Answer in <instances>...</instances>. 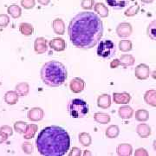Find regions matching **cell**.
<instances>
[{
	"instance_id": "6da1fadb",
	"label": "cell",
	"mask_w": 156,
	"mask_h": 156,
	"mask_svg": "<svg viewBox=\"0 0 156 156\" xmlns=\"http://www.w3.org/2000/svg\"><path fill=\"white\" fill-rule=\"evenodd\" d=\"M68 34L74 46L89 50L98 44L103 35V23L94 12L83 11L70 20Z\"/></svg>"
},
{
	"instance_id": "7a4b0ae2",
	"label": "cell",
	"mask_w": 156,
	"mask_h": 156,
	"mask_svg": "<svg viewBox=\"0 0 156 156\" xmlns=\"http://www.w3.org/2000/svg\"><path fill=\"white\" fill-rule=\"evenodd\" d=\"M36 145L42 155L62 156L69 149L70 138L65 129L57 126H50L39 133Z\"/></svg>"
},
{
	"instance_id": "3957f363",
	"label": "cell",
	"mask_w": 156,
	"mask_h": 156,
	"mask_svg": "<svg viewBox=\"0 0 156 156\" xmlns=\"http://www.w3.org/2000/svg\"><path fill=\"white\" fill-rule=\"evenodd\" d=\"M40 76L46 85L50 87H59L64 83L67 79V69L60 62H47L41 68Z\"/></svg>"
},
{
	"instance_id": "277c9868",
	"label": "cell",
	"mask_w": 156,
	"mask_h": 156,
	"mask_svg": "<svg viewBox=\"0 0 156 156\" xmlns=\"http://www.w3.org/2000/svg\"><path fill=\"white\" fill-rule=\"evenodd\" d=\"M67 109L69 115L73 118H83L89 111L88 103L82 99H72L69 102Z\"/></svg>"
},
{
	"instance_id": "5b68a950",
	"label": "cell",
	"mask_w": 156,
	"mask_h": 156,
	"mask_svg": "<svg viewBox=\"0 0 156 156\" xmlns=\"http://www.w3.org/2000/svg\"><path fill=\"white\" fill-rule=\"evenodd\" d=\"M116 52V47L111 40H103L98 44L97 47V56L103 59H109Z\"/></svg>"
},
{
	"instance_id": "8992f818",
	"label": "cell",
	"mask_w": 156,
	"mask_h": 156,
	"mask_svg": "<svg viewBox=\"0 0 156 156\" xmlns=\"http://www.w3.org/2000/svg\"><path fill=\"white\" fill-rule=\"evenodd\" d=\"M134 75L139 80H147L150 76V69L145 63H140L135 68Z\"/></svg>"
},
{
	"instance_id": "52a82bcc",
	"label": "cell",
	"mask_w": 156,
	"mask_h": 156,
	"mask_svg": "<svg viewBox=\"0 0 156 156\" xmlns=\"http://www.w3.org/2000/svg\"><path fill=\"white\" fill-rule=\"evenodd\" d=\"M115 30H116L118 37L125 38L131 36V34L133 32V27L128 23H121L118 24Z\"/></svg>"
},
{
	"instance_id": "ba28073f",
	"label": "cell",
	"mask_w": 156,
	"mask_h": 156,
	"mask_svg": "<svg viewBox=\"0 0 156 156\" xmlns=\"http://www.w3.org/2000/svg\"><path fill=\"white\" fill-rule=\"evenodd\" d=\"M44 115V112L41 108H38V107L30 108L27 114L28 119L31 122H40L43 120Z\"/></svg>"
},
{
	"instance_id": "9c48e42d",
	"label": "cell",
	"mask_w": 156,
	"mask_h": 156,
	"mask_svg": "<svg viewBox=\"0 0 156 156\" xmlns=\"http://www.w3.org/2000/svg\"><path fill=\"white\" fill-rule=\"evenodd\" d=\"M34 50L37 54H44L48 50V41L44 37H37L34 42Z\"/></svg>"
},
{
	"instance_id": "30bf717a",
	"label": "cell",
	"mask_w": 156,
	"mask_h": 156,
	"mask_svg": "<svg viewBox=\"0 0 156 156\" xmlns=\"http://www.w3.org/2000/svg\"><path fill=\"white\" fill-rule=\"evenodd\" d=\"M84 88H85V82L80 77L73 78L69 83V89L75 94H79L83 92Z\"/></svg>"
},
{
	"instance_id": "8fae6325",
	"label": "cell",
	"mask_w": 156,
	"mask_h": 156,
	"mask_svg": "<svg viewBox=\"0 0 156 156\" xmlns=\"http://www.w3.org/2000/svg\"><path fill=\"white\" fill-rule=\"evenodd\" d=\"M49 46L50 49L54 50L57 52H61L66 49V42L64 39L61 37H56V38L50 40L49 43Z\"/></svg>"
},
{
	"instance_id": "7c38bea8",
	"label": "cell",
	"mask_w": 156,
	"mask_h": 156,
	"mask_svg": "<svg viewBox=\"0 0 156 156\" xmlns=\"http://www.w3.org/2000/svg\"><path fill=\"white\" fill-rule=\"evenodd\" d=\"M113 100L116 104H128L131 101V95L128 93H114L113 94Z\"/></svg>"
},
{
	"instance_id": "4fadbf2b",
	"label": "cell",
	"mask_w": 156,
	"mask_h": 156,
	"mask_svg": "<svg viewBox=\"0 0 156 156\" xmlns=\"http://www.w3.org/2000/svg\"><path fill=\"white\" fill-rule=\"evenodd\" d=\"M52 28L54 32L57 35H63L65 33V23L61 18H56L53 20Z\"/></svg>"
},
{
	"instance_id": "5bb4252c",
	"label": "cell",
	"mask_w": 156,
	"mask_h": 156,
	"mask_svg": "<svg viewBox=\"0 0 156 156\" xmlns=\"http://www.w3.org/2000/svg\"><path fill=\"white\" fill-rule=\"evenodd\" d=\"M97 106L101 108H108L111 106V96L108 94H102L97 98Z\"/></svg>"
},
{
	"instance_id": "9a60e30c",
	"label": "cell",
	"mask_w": 156,
	"mask_h": 156,
	"mask_svg": "<svg viewBox=\"0 0 156 156\" xmlns=\"http://www.w3.org/2000/svg\"><path fill=\"white\" fill-rule=\"evenodd\" d=\"M116 152L118 155L128 156L133 154V147L130 144L128 143H122L117 147Z\"/></svg>"
},
{
	"instance_id": "2e32d148",
	"label": "cell",
	"mask_w": 156,
	"mask_h": 156,
	"mask_svg": "<svg viewBox=\"0 0 156 156\" xmlns=\"http://www.w3.org/2000/svg\"><path fill=\"white\" fill-rule=\"evenodd\" d=\"M18 98H19V95L17 94L16 90L6 92L4 97L5 103H7L8 105H15L18 101Z\"/></svg>"
},
{
	"instance_id": "e0dca14e",
	"label": "cell",
	"mask_w": 156,
	"mask_h": 156,
	"mask_svg": "<svg viewBox=\"0 0 156 156\" xmlns=\"http://www.w3.org/2000/svg\"><path fill=\"white\" fill-rule=\"evenodd\" d=\"M118 114L119 116L122 119L127 120V119H130L134 115V109L129 106H122L118 110Z\"/></svg>"
},
{
	"instance_id": "ac0fdd59",
	"label": "cell",
	"mask_w": 156,
	"mask_h": 156,
	"mask_svg": "<svg viewBox=\"0 0 156 156\" xmlns=\"http://www.w3.org/2000/svg\"><path fill=\"white\" fill-rule=\"evenodd\" d=\"M136 132L141 138H147L151 134V128L146 123H140L136 128Z\"/></svg>"
},
{
	"instance_id": "d6986e66",
	"label": "cell",
	"mask_w": 156,
	"mask_h": 156,
	"mask_svg": "<svg viewBox=\"0 0 156 156\" xmlns=\"http://www.w3.org/2000/svg\"><path fill=\"white\" fill-rule=\"evenodd\" d=\"M144 101L147 105L156 108V90H147L144 95Z\"/></svg>"
},
{
	"instance_id": "ffe728a7",
	"label": "cell",
	"mask_w": 156,
	"mask_h": 156,
	"mask_svg": "<svg viewBox=\"0 0 156 156\" xmlns=\"http://www.w3.org/2000/svg\"><path fill=\"white\" fill-rule=\"evenodd\" d=\"M129 0H106L108 5L115 10H121L124 7H126L128 4Z\"/></svg>"
},
{
	"instance_id": "44dd1931",
	"label": "cell",
	"mask_w": 156,
	"mask_h": 156,
	"mask_svg": "<svg viewBox=\"0 0 156 156\" xmlns=\"http://www.w3.org/2000/svg\"><path fill=\"white\" fill-rule=\"evenodd\" d=\"M94 119L96 122L100 124H108L110 122L111 117L107 113H102V112H97L94 115Z\"/></svg>"
},
{
	"instance_id": "7402d4cb",
	"label": "cell",
	"mask_w": 156,
	"mask_h": 156,
	"mask_svg": "<svg viewBox=\"0 0 156 156\" xmlns=\"http://www.w3.org/2000/svg\"><path fill=\"white\" fill-rule=\"evenodd\" d=\"M19 31L23 36H31L34 32V27L29 23H22L19 24Z\"/></svg>"
},
{
	"instance_id": "603a6c76",
	"label": "cell",
	"mask_w": 156,
	"mask_h": 156,
	"mask_svg": "<svg viewBox=\"0 0 156 156\" xmlns=\"http://www.w3.org/2000/svg\"><path fill=\"white\" fill-rule=\"evenodd\" d=\"M120 62H121V65H122L124 67H128V66H133L134 64V62L135 59L132 55H129V54H124L122 55L119 58Z\"/></svg>"
},
{
	"instance_id": "cb8c5ba5",
	"label": "cell",
	"mask_w": 156,
	"mask_h": 156,
	"mask_svg": "<svg viewBox=\"0 0 156 156\" xmlns=\"http://www.w3.org/2000/svg\"><path fill=\"white\" fill-rule=\"evenodd\" d=\"M94 10L101 17H107L108 16V9L102 3H96L94 5Z\"/></svg>"
},
{
	"instance_id": "d4e9b609",
	"label": "cell",
	"mask_w": 156,
	"mask_h": 156,
	"mask_svg": "<svg viewBox=\"0 0 156 156\" xmlns=\"http://www.w3.org/2000/svg\"><path fill=\"white\" fill-rule=\"evenodd\" d=\"M7 12L13 18L17 19L18 17H21V15H22V9H21L20 6L17 5H12L8 7Z\"/></svg>"
},
{
	"instance_id": "484cf974",
	"label": "cell",
	"mask_w": 156,
	"mask_h": 156,
	"mask_svg": "<svg viewBox=\"0 0 156 156\" xmlns=\"http://www.w3.org/2000/svg\"><path fill=\"white\" fill-rule=\"evenodd\" d=\"M120 134V128L117 125H110L108 128L106 129L105 134L108 138L109 139H114L118 137V135Z\"/></svg>"
},
{
	"instance_id": "4316f807",
	"label": "cell",
	"mask_w": 156,
	"mask_h": 156,
	"mask_svg": "<svg viewBox=\"0 0 156 156\" xmlns=\"http://www.w3.org/2000/svg\"><path fill=\"white\" fill-rule=\"evenodd\" d=\"M16 91L19 96H26L30 92V85L27 83H20L17 84Z\"/></svg>"
},
{
	"instance_id": "83f0119b",
	"label": "cell",
	"mask_w": 156,
	"mask_h": 156,
	"mask_svg": "<svg viewBox=\"0 0 156 156\" xmlns=\"http://www.w3.org/2000/svg\"><path fill=\"white\" fill-rule=\"evenodd\" d=\"M37 129H38L37 125H36V124H29L26 132L23 134V138L26 140L32 139L35 136L36 133L37 132Z\"/></svg>"
},
{
	"instance_id": "f1b7e54d",
	"label": "cell",
	"mask_w": 156,
	"mask_h": 156,
	"mask_svg": "<svg viewBox=\"0 0 156 156\" xmlns=\"http://www.w3.org/2000/svg\"><path fill=\"white\" fill-rule=\"evenodd\" d=\"M135 120L140 122H145L149 119V113L146 109H138L135 112Z\"/></svg>"
},
{
	"instance_id": "f546056e",
	"label": "cell",
	"mask_w": 156,
	"mask_h": 156,
	"mask_svg": "<svg viewBox=\"0 0 156 156\" xmlns=\"http://www.w3.org/2000/svg\"><path fill=\"white\" fill-rule=\"evenodd\" d=\"M79 142L83 147H89L92 143V138L88 133H81L79 134Z\"/></svg>"
},
{
	"instance_id": "4dcf8cb0",
	"label": "cell",
	"mask_w": 156,
	"mask_h": 156,
	"mask_svg": "<svg viewBox=\"0 0 156 156\" xmlns=\"http://www.w3.org/2000/svg\"><path fill=\"white\" fill-rule=\"evenodd\" d=\"M147 34L152 40L156 41V20H154L148 24L147 28Z\"/></svg>"
},
{
	"instance_id": "1f68e13d",
	"label": "cell",
	"mask_w": 156,
	"mask_h": 156,
	"mask_svg": "<svg viewBox=\"0 0 156 156\" xmlns=\"http://www.w3.org/2000/svg\"><path fill=\"white\" fill-rule=\"evenodd\" d=\"M133 44L130 40H121L119 42V50L122 52H128L132 50Z\"/></svg>"
},
{
	"instance_id": "d6a6232c",
	"label": "cell",
	"mask_w": 156,
	"mask_h": 156,
	"mask_svg": "<svg viewBox=\"0 0 156 156\" xmlns=\"http://www.w3.org/2000/svg\"><path fill=\"white\" fill-rule=\"evenodd\" d=\"M28 124L22 121H18L14 123V130L18 134H24L27 130Z\"/></svg>"
},
{
	"instance_id": "836d02e7",
	"label": "cell",
	"mask_w": 156,
	"mask_h": 156,
	"mask_svg": "<svg viewBox=\"0 0 156 156\" xmlns=\"http://www.w3.org/2000/svg\"><path fill=\"white\" fill-rule=\"evenodd\" d=\"M140 6L138 5H134L131 7H129L127 11H125V16L127 17H134V15H136L139 12Z\"/></svg>"
},
{
	"instance_id": "e575fe53",
	"label": "cell",
	"mask_w": 156,
	"mask_h": 156,
	"mask_svg": "<svg viewBox=\"0 0 156 156\" xmlns=\"http://www.w3.org/2000/svg\"><path fill=\"white\" fill-rule=\"evenodd\" d=\"M22 149L25 154H31L34 151V147L30 142L26 141V142H23L22 144Z\"/></svg>"
},
{
	"instance_id": "d590c367",
	"label": "cell",
	"mask_w": 156,
	"mask_h": 156,
	"mask_svg": "<svg viewBox=\"0 0 156 156\" xmlns=\"http://www.w3.org/2000/svg\"><path fill=\"white\" fill-rule=\"evenodd\" d=\"M10 23V17L6 14H0V28H6Z\"/></svg>"
},
{
	"instance_id": "8d00e7d4",
	"label": "cell",
	"mask_w": 156,
	"mask_h": 156,
	"mask_svg": "<svg viewBox=\"0 0 156 156\" xmlns=\"http://www.w3.org/2000/svg\"><path fill=\"white\" fill-rule=\"evenodd\" d=\"M95 0H82L81 5L84 10H91L95 5Z\"/></svg>"
},
{
	"instance_id": "74e56055",
	"label": "cell",
	"mask_w": 156,
	"mask_h": 156,
	"mask_svg": "<svg viewBox=\"0 0 156 156\" xmlns=\"http://www.w3.org/2000/svg\"><path fill=\"white\" fill-rule=\"evenodd\" d=\"M21 5L26 10H30L36 5V1L35 0H21Z\"/></svg>"
},
{
	"instance_id": "f35d334b",
	"label": "cell",
	"mask_w": 156,
	"mask_h": 156,
	"mask_svg": "<svg viewBox=\"0 0 156 156\" xmlns=\"http://www.w3.org/2000/svg\"><path fill=\"white\" fill-rule=\"evenodd\" d=\"M0 131H3V132H5V134H7L9 136H11L13 134V130H12V128L10 126H8V125H4V126H2L1 128H0Z\"/></svg>"
},
{
	"instance_id": "ab89813d",
	"label": "cell",
	"mask_w": 156,
	"mask_h": 156,
	"mask_svg": "<svg viewBox=\"0 0 156 156\" xmlns=\"http://www.w3.org/2000/svg\"><path fill=\"white\" fill-rule=\"evenodd\" d=\"M82 154V150L78 147H73V149L69 154V156H80Z\"/></svg>"
},
{
	"instance_id": "60d3db41",
	"label": "cell",
	"mask_w": 156,
	"mask_h": 156,
	"mask_svg": "<svg viewBox=\"0 0 156 156\" xmlns=\"http://www.w3.org/2000/svg\"><path fill=\"white\" fill-rule=\"evenodd\" d=\"M134 154L137 156H141V155L147 156L148 155V153L147 152V150H146L145 148H142V147H140V148H138L137 150H135Z\"/></svg>"
},
{
	"instance_id": "b9f144b4",
	"label": "cell",
	"mask_w": 156,
	"mask_h": 156,
	"mask_svg": "<svg viewBox=\"0 0 156 156\" xmlns=\"http://www.w3.org/2000/svg\"><path fill=\"white\" fill-rule=\"evenodd\" d=\"M8 137H9L8 134H5V133L3 132V131H0V144L5 142L6 140H8Z\"/></svg>"
},
{
	"instance_id": "7bdbcfd3",
	"label": "cell",
	"mask_w": 156,
	"mask_h": 156,
	"mask_svg": "<svg viewBox=\"0 0 156 156\" xmlns=\"http://www.w3.org/2000/svg\"><path fill=\"white\" fill-rule=\"evenodd\" d=\"M119 66H121V62H120L119 59H115L114 61H112L110 62V68L111 69H116Z\"/></svg>"
},
{
	"instance_id": "ee69618b",
	"label": "cell",
	"mask_w": 156,
	"mask_h": 156,
	"mask_svg": "<svg viewBox=\"0 0 156 156\" xmlns=\"http://www.w3.org/2000/svg\"><path fill=\"white\" fill-rule=\"evenodd\" d=\"M37 2H38L40 5H48L50 3V0H37Z\"/></svg>"
},
{
	"instance_id": "f6af8a7d",
	"label": "cell",
	"mask_w": 156,
	"mask_h": 156,
	"mask_svg": "<svg viewBox=\"0 0 156 156\" xmlns=\"http://www.w3.org/2000/svg\"><path fill=\"white\" fill-rule=\"evenodd\" d=\"M140 1H142V2L145 3V4H150V3H153V2H154V0H140Z\"/></svg>"
},
{
	"instance_id": "bcb514c9",
	"label": "cell",
	"mask_w": 156,
	"mask_h": 156,
	"mask_svg": "<svg viewBox=\"0 0 156 156\" xmlns=\"http://www.w3.org/2000/svg\"><path fill=\"white\" fill-rule=\"evenodd\" d=\"M151 76H152V77L154 78V79H156V69H154V70L152 72Z\"/></svg>"
},
{
	"instance_id": "7dc6e473",
	"label": "cell",
	"mask_w": 156,
	"mask_h": 156,
	"mask_svg": "<svg viewBox=\"0 0 156 156\" xmlns=\"http://www.w3.org/2000/svg\"><path fill=\"white\" fill-rule=\"evenodd\" d=\"M83 154H84V155H91V153H89V151L87 150V151H85V152H84Z\"/></svg>"
},
{
	"instance_id": "c3c4849f",
	"label": "cell",
	"mask_w": 156,
	"mask_h": 156,
	"mask_svg": "<svg viewBox=\"0 0 156 156\" xmlns=\"http://www.w3.org/2000/svg\"><path fill=\"white\" fill-rule=\"evenodd\" d=\"M153 147H154V149L156 151V140H154V144H153Z\"/></svg>"
}]
</instances>
